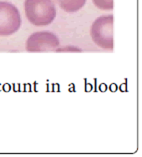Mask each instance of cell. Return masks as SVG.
Here are the masks:
<instances>
[{"label":"cell","instance_id":"6","mask_svg":"<svg viewBox=\"0 0 142 157\" xmlns=\"http://www.w3.org/2000/svg\"><path fill=\"white\" fill-rule=\"evenodd\" d=\"M94 5L100 10H112L113 0H92Z\"/></svg>","mask_w":142,"mask_h":157},{"label":"cell","instance_id":"4","mask_svg":"<svg viewBox=\"0 0 142 157\" xmlns=\"http://www.w3.org/2000/svg\"><path fill=\"white\" fill-rule=\"evenodd\" d=\"M59 46V39L55 34L41 31L31 34L26 41V50L29 52H46L56 50Z\"/></svg>","mask_w":142,"mask_h":157},{"label":"cell","instance_id":"5","mask_svg":"<svg viewBox=\"0 0 142 157\" xmlns=\"http://www.w3.org/2000/svg\"><path fill=\"white\" fill-rule=\"evenodd\" d=\"M56 1L66 12H76L84 6L86 0H56Z\"/></svg>","mask_w":142,"mask_h":157},{"label":"cell","instance_id":"2","mask_svg":"<svg viewBox=\"0 0 142 157\" xmlns=\"http://www.w3.org/2000/svg\"><path fill=\"white\" fill-rule=\"evenodd\" d=\"M91 37L95 44L103 49H113V15L97 18L91 26Z\"/></svg>","mask_w":142,"mask_h":157},{"label":"cell","instance_id":"1","mask_svg":"<svg viewBox=\"0 0 142 157\" xmlns=\"http://www.w3.org/2000/svg\"><path fill=\"white\" fill-rule=\"evenodd\" d=\"M24 10L26 17L34 26H47L56 16L52 0H25Z\"/></svg>","mask_w":142,"mask_h":157},{"label":"cell","instance_id":"3","mask_svg":"<svg viewBox=\"0 0 142 157\" xmlns=\"http://www.w3.org/2000/svg\"><path fill=\"white\" fill-rule=\"evenodd\" d=\"M20 26L21 16L16 6L9 2L0 1V35L14 34Z\"/></svg>","mask_w":142,"mask_h":157}]
</instances>
